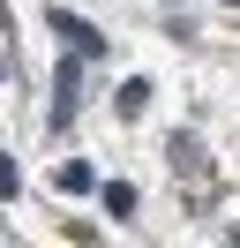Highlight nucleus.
I'll list each match as a JSON object with an SVG mask.
<instances>
[{
  "label": "nucleus",
  "mask_w": 240,
  "mask_h": 248,
  "mask_svg": "<svg viewBox=\"0 0 240 248\" xmlns=\"http://www.w3.org/2000/svg\"><path fill=\"white\" fill-rule=\"evenodd\" d=\"M233 8H240V0H233Z\"/></svg>",
  "instance_id": "6"
},
{
  "label": "nucleus",
  "mask_w": 240,
  "mask_h": 248,
  "mask_svg": "<svg viewBox=\"0 0 240 248\" xmlns=\"http://www.w3.org/2000/svg\"><path fill=\"white\" fill-rule=\"evenodd\" d=\"M75 91H83V76H75V61H68V68H60V83H53V128L75 121Z\"/></svg>",
  "instance_id": "2"
},
{
  "label": "nucleus",
  "mask_w": 240,
  "mask_h": 248,
  "mask_svg": "<svg viewBox=\"0 0 240 248\" xmlns=\"http://www.w3.org/2000/svg\"><path fill=\"white\" fill-rule=\"evenodd\" d=\"M143 106H150V83L128 76V83H120V113H143Z\"/></svg>",
  "instance_id": "3"
},
{
  "label": "nucleus",
  "mask_w": 240,
  "mask_h": 248,
  "mask_svg": "<svg viewBox=\"0 0 240 248\" xmlns=\"http://www.w3.org/2000/svg\"><path fill=\"white\" fill-rule=\"evenodd\" d=\"M53 38H60V46L75 53V61H98V53H105V38L90 31L83 16H60V8H53Z\"/></svg>",
  "instance_id": "1"
},
{
  "label": "nucleus",
  "mask_w": 240,
  "mask_h": 248,
  "mask_svg": "<svg viewBox=\"0 0 240 248\" xmlns=\"http://www.w3.org/2000/svg\"><path fill=\"white\" fill-rule=\"evenodd\" d=\"M105 211L128 218V211H135V188H128V181H113V188H105Z\"/></svg>",
  "instance_id": "4"
},
{
  "label": "nucleus",
  "mask_w": 240,
  "mask_h": 248,
  "mask_svg": "<svg viewBox=\"0 0 240 248\" xmlns=\"http://www.w3.org/2000/svg\"><path fill=\"white\" fill-rule=\"evenodd\" d=\"M0 196H15V158H0Z\"/></svg>",
  "instance_id": "5"
}]
</instances>
